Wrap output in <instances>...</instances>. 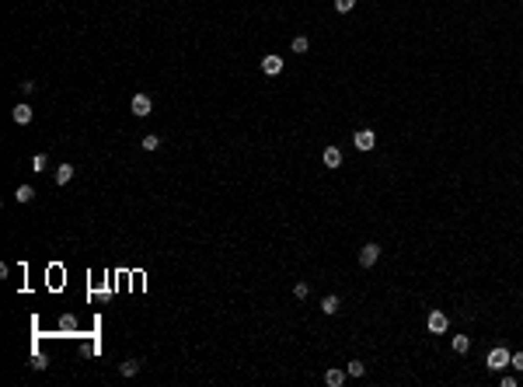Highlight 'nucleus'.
Returning a JSON list of instances; mask_svg holds the SVG:
<instances>
[{"instance_id": "f257e3e1", "label": "nucleus", "mask_w": 523, "mask_h": 387, "mask_svg": "<svg viewBox=\"0 0 523 387\" xmlns=\"http://www.w3.org/2000/svg\"><path fill=\"white\" fill-rule=\"evenodd\" d=\"M485 367L492 370V373H503L506 367H509V349H503V346H495L488 356H485Z\"/></svg>"}, {"instance_id": "f03ea898", "label": "nucleus", "mask_w": 523, "mask_h": 387, "mask_svg": "<svg viewBox=\"0 0 523 387\" xmlns=\"http://www.w3.org/2000/svg\"><path fill=\"white\" fill-rule=\"evenodd\" d=\"M377 258H380V244H373V241H370V244H363V248H359V265H363V269L377 265Z\"/></svg>"}, {"instance_id": "7ed1b4c3", "label": "nucleus", "mask_w": 523, "mask_h": 387, "mask_svg": "<svg viewBox=\"0 0 523 387\" xmlns=\"http://www.w3.org/2000/svg\"><path fill=\"white\" fill-rule=\"evenodd\" d=\"M352 143H356V150H373L377 147V136H373V129H359V133L352 136Z\"/></svg>"}, {"instance_id": "20e7f679", "label": "nucleus", "mask_w": 523, "mask_h": 387, "mask_svg": "<svg viewBox=\"0 0 523 387\" xmlns=\"http://www.w3.org/2000/svg\"><path fill=\"white\" fill-rule=\"evenodd\" d=\"M426 325H429V331H433V335H443V331H446V325H450V321H446V314H443V310H433V314H429V321H426Z\"/></svg>"}, {"instance_id": "39448f33", "label": "nucleus", "mask_w": 523, "mask_h": 387, "mask_svg": "<svg viewBox=\"0 0 523 387\" xmlns=\"http://www.w3.org/2000/svg\"><path fill=\"white\" fill-rule=\"evenodd\" d=\"M133 116L136 119L150 116V98H147V95H133Z\"/></svg>"}, {"instance_id": "423d86ee", "label": "nucleus", "mask_w": 523, "mask_h": 387, "mask_svg": "<svg viewBox=\"0 0 523 387\" xmlns=\"http://www.w3.org/2000/svg\"><path fill=\"white\" fill-rule=\"evenodd\" d=\"M262 70H265L269 77L283 74V56H265V59H262Z\"/></svg>"}, {"instance_id": "0eeeda50", "label": "nucleus", "mask_w": 523, "mask_h": 387, "mask_svg": "<svg viewBox=\"0 0 523 387\" xmlns=\"http://www.w3.org/2000/svg\"><path fill=\"white\" fill-rule=\"evenodd\" d=\"M321 161H325V168H338V164H342V150H338V147H325Z\"/></svg>"}, {"instance_id": "6e6552de", "label": "nucleus", "mask_w": 523, "mask_h": 387, "mask_svg": "<svg viewBox=\"0 0 523 387\" xmlns=\"http://www.w3.org/2000/svg\"><path fill=\"white\" fill-rule=\"evenodd\" d=\"M11 119H14V122H18V126H28V122H32V108H28V105H25V101H21L18 108H14V112H11Z\"/></svg>"}, {"instance_id": "1a4fd4ad", "label": "nucleus", "mask_w": 523, "mask_h": 387, "mask_svg": "<svg viewBox=\"0 0 523 387\" xmlns=\"http://www.w3.org/2000/svg\"><path fill=\"white\" fill-rule=\"evenodd\" d=\"M70 178H74V164H59V168H56V181H59V185H66Z\"/></svg>"}, {"instance_id": "9d476101", "label": "nucleus", "mask_w": 523, "mask_h": 387, "mask_svg": "<svg viewBox=\"0 0 523 387\" xmlns=\"http://www.w3.org/2000/svg\"><path fill=\"white\" fill-rule=\"evenodd\" d=\"M14 199H18V202H32V199H35V189H32V185H18Z\"/></svg>"}, {"instance_id": "9b49d317", "label": "nucleus", "mask_w": 523, "mask_h": 387, "mask_svg": "<svg viewBox=\"0 0 523 387\" xmlns=\"http://www.w3.org/2000/svg\"><path fill=\"white\" fill-rule=\"evenodd\" d=\"M290 49H293V53H307V49H310V39H307V35H297V39L290 42Z\"/></svg>"}, {"instance_id": "f8f14e48", "label": "nucleus", "mask_w": 523, "mask_h": 387, "mask_svg": "<svg viewBox=\"0 0 523 387\" xmlns=\"http://www.w3.org/2000/svg\"><path fill=\"white\" fill-rule=\"evenodd\" d=\"M342 380H346V373H342V370H328V373H325V384H331V387H338Z\"/></svg>"}, {"instance_id": "ddd939ff", "label": "nucleus", "mask_w": 523, "mask_h": 387, "mask_svg": "<svg viewBox=\"0 0 523 387\" xmlns=\"http://www.w3.org/2000/svg\"><path fill=\"white\" fill-rule=\"evenodd\" d=\"M119 370H122V377H136V373H140V363H136V359H126Z\"/></svg>"}, {"instance_id": "4468645a", "label": "nucleus", "mask_w": 523, "mask_h": 387, "mask_svg": "<svg viewBox=\"0 0 523 387\" xmlns=\"http://www.w3.org/2000/svg\"><path fill=\"white\" fill-rule=\"evenodd\" d=\"M321 310H325V314H335V310H338V297H325V300H321Z\"/></svg>"}, {"instance_id": "2eb2a0df", "label": "nucleus", "mask_w": 523, "mask_h": 387, "mask_svg": "<svg viewBox=\"0 0 523 387\" xmlns=\"http://www.w3.org/2000/svg\"><path fill=\"white\" fill-rule=\"evenodd\" d=\"M467 349H471V338L467 335H457L453 338V352H467Z\"/></svg>"}, {"instance_id": "dca6fc26", "label": "nucleus", "mask_w": 523, "mask_h": 387, "mask_svg": "<svg viewBox=\"0 0 523 387\" xmlns=\"http://www.w3.org/2000/svg\"><path fill=\"white\" fill-rule=\"evenodd\" d=\"M157 147H161V136H157V133L143 136V150H157Z\"/></svg>"}, {"instance_id": "f3484780", "label": "nucleus", "mask_w": 523, "mask_h": 387, "mask_svg": "<svg viewBox=\"0 0 523 387\" xmlns=\"http://www.w3.org/2000/svg\"><path fill=\"white\" fill-rule=\"evenodd\" d=\"M363 370H367V367H363L359 359H352V363L346 367V373H349V377H363Z\"/></svg>"}, {"instance_id": "a211bd4d", "label": "nucleus", "mask_w": 523, "mask_h": 387, "mask_svg": "<svg viewBox=\"0 0 523 387\" xmlns=\"http://www.w3.org/2000/svg\"><path fill=\"white\" fill-rule=\"evenodd\" d=\"M307 293H310V286H307V283H297V286H293V297H297V300H304Z\"/></svg>"}, {"instance_id": "6ab92c4d", "label": "nucleus", "mask_w": 523, "mask_h": 387, "mask_svg": "<svg viewBox=\"0 0 523 387\" xmlns=\"http://www.w3.org/2000/svg\"><path fill=\"white\" fill-rule=\"evenodd\" d=\"M509 367H516L523 373V352H509Z\"/></svg>"}, {"instance_id": "aec40b11", "label": "nucleus", "mask_w": 523, "mask_h": 387, "mask_svg": "<svg viewBox=\"0 0 523 387\" xmlns=\"http://www.w3.org/2000/svg\"><path fill=\"white\" fill-rule=\"evenodd\" d=\"M335 7H338V11H342V14H349V11H352V7H356V0H335Z\"/></svg>"}, {"instance_id": "412c9836", "label": "nucleus", "mask_w": 523, "mask_h": 387, "mask_svg": "<svg viewBox=\"0 0 523 387\" xmlns=\"http://www.w3.org/2000/svg\"><path fill=\"white\" fill-rule=\"evenodd\" d=\"M32 171H46V157H42V154L32 157Z\"/></svg>"}, {"instance_id": "4be33fe9", "label": "nucleus", "mask_w": 523, "mask_h": 387, "mask_svg": "<svg viewBox=\"0 0 523 387\" xmlns=\"http://www.w3.org/2000/svg\"><path fill=\"white\" fill-rule=\"evenodd\" d=\"M74 325H77V321H74L70 314H63V317H59V328H63V331H70V328H74Z\"/></svg>"}]
</instances>
